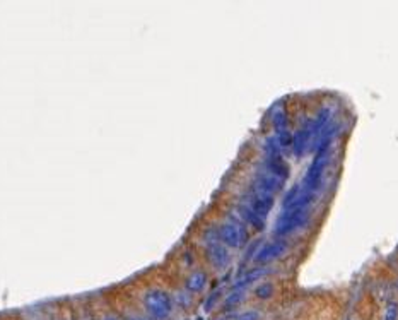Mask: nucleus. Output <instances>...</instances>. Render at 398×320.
I'll use <instances>...</instances> for the list:
<instances>
[]
</instances>
